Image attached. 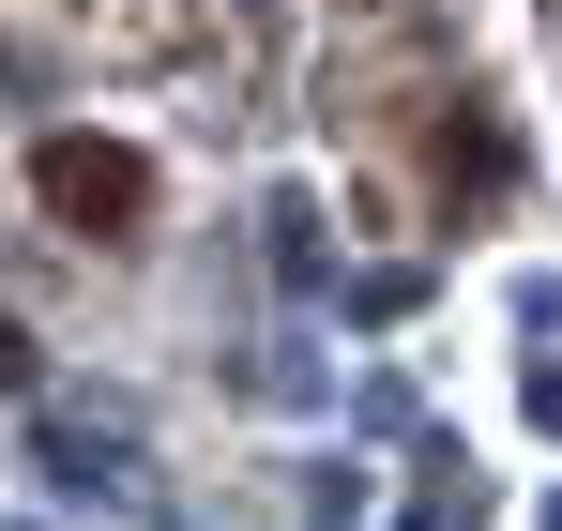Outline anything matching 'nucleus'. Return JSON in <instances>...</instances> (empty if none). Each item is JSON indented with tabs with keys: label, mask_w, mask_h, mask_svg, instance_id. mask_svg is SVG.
<instances>
[{
	"label": "nucleus",
	"mask_w": 562,
	"mask_h": 531,
	"mask_svg": "<svg viewBox=\"0 0 562 531\" xmlns=\"http://www.w3.org/2000/svg\"><path fill=\"white\" fill-rule=\"evenodd\" d=\"M31 197H46L77 244H122V228H153V152H137V137H46V152H31Z\"/></svg>",
	"instance_id": "1"
}]
</instances>
